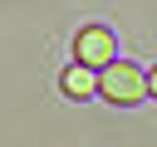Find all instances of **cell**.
I'll return each mask as SVG.
<instances>
[{
	"label": "cell",
	"instance_id": "1",
	"mask_svg": "<svg viewBox=\"0 0 157 147\" xmlns=\"http://www.w3.org/2000/svg\"><path fill=\"white\" fill-rule=\"evenodd\" d=\"M98 93H103L113 108H132V103L147 98V74H142L137 64H128V59H113V64L98 69Z\"/></svg>",
	"mask_w": 157,
	"mask_h": 147
},
{
	"label": "cell",
	"instance_id": "2",
	"mask_svg": "<svg viewBox=\"0 0 157 147\" xmlns=\"http://www.w3.org/2000/svg\"><path fill=\"white\" fill-rule=\"evenodd\" d=\"M74 59L88 64V69L113 64V59H118V34H113L108 24H83V29L74 34Z\"/></svg>",
	"mask_w": 157,
	"mask_h": 147
},
{
	"label": "cell",
	"instance_id": "3",
	"mask_svg": "<svg viewBox=\"0 0 157 147\" xmlns=\"http://www.w3.org/2000/svg\"><path fill=\"white\" fill-rule=\"evenodd\" d=\"M59 88H64V98H78V103L93 98V93H98V69H88V64L74 59V64L59 74Z\"/></svg>",
	"mask_w": 157,
	"mask_h": 147
},
{
	"label": "cell",
	"instance_id": "4",
	"mask_svg": "<svg viewBox=\"0 0 157 147\" xmlns=\"http://www.w3.org/2000/svg\"><path fill=\"white\" fill-rule=\"evenodd\" d=\"M147 98H157V64H152V74H147Z\"/></svg>",
	"mask_w": 157,
	"mask_h": 147
}]
</instances>
